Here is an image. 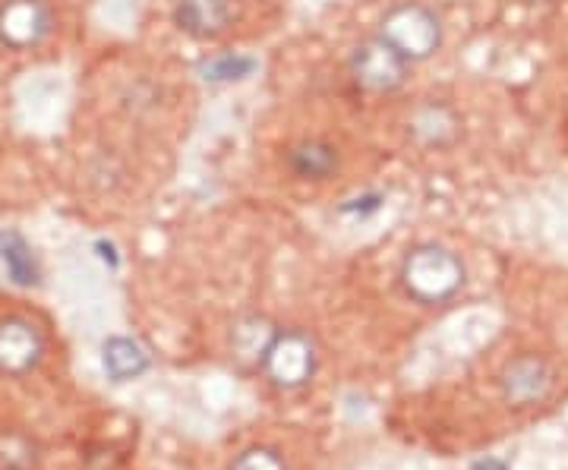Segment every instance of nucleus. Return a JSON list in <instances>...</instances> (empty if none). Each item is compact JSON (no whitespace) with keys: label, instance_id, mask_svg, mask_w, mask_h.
I'll return each instance as SVG.
<instances>
[{"label":"nucleus","instance_id":"17","mask_svg":"<svg viewBox=\"0 0 568 470\" xmlns=\"http://www.w3.org/2000/svg\"><path fill=\"white\" fill-rule=\"evenodd\" d=\"M383 205V196L379 193H366V196H357V200H347L342 205V212H376Z\"/></svg>","mask_w":568,"mask_h":470},{"label":"nucleus","instance_id":"4","mask_svg":"<svg viewBox=\"0 0 568 470\" xmlns=\"http://www.w3.org/2000/svg\"><path fill=\"white\" fill-rule=\"evenodd\" d=\"M556 386H559L556 367L544 354H534V350L511 357L506 360V367L499 369V395L508 408H537L552 398Z\"/></svg>","mask_w":568,"mask_h":470},{"label":"nucleus","instance_id":"16","mask_svg":"<svg viewBox=\"0 0 568 470\" xmlns=\"http://www.w3.org/2000/svg\"><path fill=\"white\" fill-rule=\"evenodd\" d=\"M227 470H291V464L275 446H246L231 458Z\"/></svg>","mask_w":568,"mask_h":470},{"label":"nucleus","instance_id":"5","mask_svg":"<svg viewBox=\"0 0 568 470\" xmlns=\"http://www.w3.org/2000/svg\"><path fill=\"white\" fill-rule=\"evenodd\" d=\"M44 331L29 316H0V376L22 379L44 360Z\"/></svg>","mask_w":568,"mask_h":470},{"label":"nucleus","instance_id":"9","mask_svg":"<svg viewBox=\"0 0 568 470\" xmlns=\"http://www.w3.org/2000/svg\"><path fill=\"white\" fill-rule=\"evenodd\" d=\"M174 22L181 32L193 39H215L231 22V3L227 0H178Z\"/></svg>","mask_w":568,"mask_h":470},{"label":"nucleus","instance_id":"6","mask_svg":"<svg viewBox=\"0 0 568 470\" xmlns=\"http://www.w3.org/2000/svg\"><path fill=\"white\" fill-rule=\"evenodd\" d=\"M54 29V10L48 0H0V44L10 51H29Z\"/></svg>","mask_w":568,"mask_h":470},{"label":"nucleus","instance_id":"12","mask_svg":"<svg viewBox=\"0 0 568 470\" xmlns=\"http://www.w3.org/2000/svg\"><path fill=\"white\" fill-rule=\"evenodd\" d=\"M287 164L301 181H325L338 171V149L323 140H306L287 152Z\"/></svg>","mask_w":568,"mask_h":470},{"label":"nucleus","instance_id":"11","mask_svg":"<svg viewBox=\"0 0 568 470\" xmlns=\"http://www.w3.org/2000/svg\"><path fill=\"white\" fill-rule=\"evenodd\" d=\"M0 263H3V268H7V275H10L13 285H39V259H36L29 241H26L22 234H17V231H0Z\"/></svg>","mask_w":568,"mask_h":470},{"label":"nucleus","instance_id":"7","mask_svg":"<svg viewBox=\"0 0 568 470\" xmlns=\"http://www.w3.org/2000/svg\"><path fill=\"white\" fill-rule=\"evenodd\" d=\"M410 63L379 35L364 41L351 58V76L366 92H395L407 80Z\"/></svg>","mask_w":568,"mask_h":470},{"label":"nucleus","instance_id":"1","mask_svg":"<svg viewBox=\"0 0 568 470\" xmlns=\"http://www.w3.org/2000/svg\"><path fill=\"white\" fill-rule=\"evenodd\" d=\"M402 290L420 307H446L462 294L467 282L465 263L458 253L439 244L410 246L398 268Z\"/></svg>","mask_w":568,"mask_h":470},{"label":"nucleus","instance_id":"15","mask_svg":"<svg viewBox=\"0 0 568 470\" xmlns=\"http://www.w3.org/2000/svg\"><path fill=\"white\" fill-rule=\"evenodd\" d=\"M260 70V61L250 54H219L212 61L200 63V76L205 82H241Z\"/></svg>","mask_w":568,"mask_h":470},{"label":"nucleus","instance_id":"14","mask_svg":"<svg viewBox=\"0 0 568 470\" xmlns=\"http://www.w3.org/2000/svg\"><path fill=\"white\" fill-rule=\"evenodd\" d=\"M414 133L426 143L443 145L458 133V117L452 114V108H446V104H426L414 117Z\"/></svg>","mask_w":568,"mask_h":470},{"label":"nucleus","instance_id":"2","mask_svg":"<svg viewBox=\"0 0 568 470\" xmlns=\"http://www.w3.org/2000/svg\"><path fill=\"white\" fill-rule=\"evenodd\" d=\"M320 372V345L304 328H278L272 348L265 354L260 376L275 391L294 395L304 391Z\"/></svg>","mask_w":568,"mask_h":470},{"label":"nucleus","instance_id":"10","mask_svg":"<svg viewBox=\"0 0 568 470\" xmlns=\"http://www.w3.org/2000/svg\"><path fill=\"white\" fill-rule=\"evenodd\" d=\"M102 367L114 382H133V379H142L152 369V357L136 338L111 335L102 345Z\"/></svg>","mask_w":568,"mask_h":470},{"label":"nucleus","instance_id":"13","mask_svg":"<svg viewBox=\"0 0 568 470\" xmlns=\"http://www.w3.org/2000/svg\"><path fill=\"white\" fill-rule=\"evenodd\" d=\"M41 446L22 430H0V470H39Z\"/></svg>","mask_w":568,"mask_h":470},{"label":"nucleus","instance_id":"3","mask_svg":"<svg viewBox=\"0 0 568 470\" xmlns=\"http://www.w3.org/2000/svg\"><path fill=\"white\" fill-rule=\"evenodd\" d=\"M379 39L388 41L407 63H417L426 61L443 44V25L429 7L417 3V0H407V3L392 7L383 17Z\"/></svg>","mask_w":568,"mask_h":470},{"label":"nucleus","instance_id":"8","mask_svg":"<svg viewBox=\"0 0 568 470\" xmlns=\"http://www.w3.org/2000/svg\"><path fill=\"white\" fill-rule=\"evenodd\" d=\"M278 335V326L263 316V313H250V316H241L234 326H231V335H227V350H231V360L244 372H260L263 367L265 354L272 348Z\"/></svg>","mask_w":568,"mask_h":470},{"label":"nucleus","instance_id":"18","mask_svg":"<svg viewBox=\"0 0 568 470\" xmlns=\"http://www.w3.org/2000/svg\"><path fill=\"white\" fill-rule=\"evenodd\" d=\"M470 470H511V468H508L503 458H493V454H487V458L474 461V464H470Z\"/></svg>","mask_w":568,"mask_h":470}]
</instances>
